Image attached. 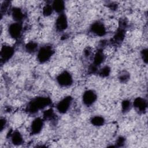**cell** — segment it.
<instances>
[{"label": "cell", "mask_w": 148, "mask_h": 148, "mask_svg": "<svg viewBox=\"0 0 148 148\" xmlns=\"http://www.w3.org/2000/svg\"><path fill=\"white\" fill-rule=\"evenodd\" d=\"M92 62L91 64L99 68V67L103 64L106 59V54L103 49L98 48L93 54L92 57Z\"/></svg>", "instance_id": "obj_12"}, {"label": "cell", "mask_w": 148, "mask_h": 148, "mask_svg": "<svg viewBox=\"0 0 148 148\" xmlns=\"http://www.w3.org/2000/svg\"><path fill=\"white\" fill-rule=\"evenodd\" d=\"M53 13L54 12L51 3H46L43 6L42 8V14L44 17H49L51 16Z\"/></svg>", "instance_id": "obj_21"}, {"label": "cell", "mask_w": 148, "mask_h": 148, "mask_svg": "<svg viewBox=\"0 0 148 148\" xmlns=\"http://www.w3.org/2000/svg\"><path fill=\"white\" fill-rule=\"evenodd\" d=\"M39 44L34 40H29L24 45V50L27 54H36L39 48Z\"/></svg>", "instance_id": "obj_16"}, {"label": "cell", "mask_w": 148, "mask_h": 148, "mask_svg": "<svg viewBox=\"0 0 148 148\" xmlns=\"http://www.w3.org/2000/svg\"><path fill=\"white\" fill-rule=\"evenodd\" d=\"M140 58L145 64L147 62V49L146 47L143 48L140 51Z\"/></svg>", "instance_id": "obj_24"}, {"label": "cell", "mask_w": 148, "mask_h": 148, "mask_svg": "<svg viewBox=\"0 0 148 148\" xmlns=\"http://www.w3.org/2000/svg\"><path fill=\"white\" fill-rule=\"evenodd\" d=\"M51 99L49 97L37 96L27 103L25 111L29 114L34 115L41 110H44L51 104Z\"/></svg>", "instance_id": "obj_1"}, {"label": "cell", "mask_w": 148, "mask_h": 148, "mask_svg": "<svg viewBox=\"0 0 148 148\" xmlns=\"http://www.w3.org/2000/svg\"><path fill=\"white\" fill-rule=\"evenodd\" d=\"M88 31L92 35L95 36L103 37L108 33V27L103 21L96 20L91 24Z\"/></svg>", "instance_id": "obj_4"}, {"label": "cell", "mask_w": 148, "mask_h": 148, "mask_svg": "<svg viewBox=\"0 0 148 148\" xmlns=\"http://www.w3.org/2000/svg\"><path fill=\"white\" fill-rule=\"evenodd\" d=\"M132 102V108L138 114H144L147 109V100L142 97H136Z\"/></svg>", "instance_id": "obj_11"}, {"label": "cell", "mask_w": 148, "mask_h": 148, "mask_svg": "<svg viewBox=\"0 0 148 148\" xmlns=\"http://www.w3.org/2000/svg\"><path fill=\"white\" fill-rule=\"evenodd\" d=\"M90 121L93 126L96 127H102L105 124V118L101 115H95L92 116Z\"/></svg>", "instance_id": "obj_17"}, {"label": "cell", "mask_w": 148, "mask_h": 148, "mask_svg": "<svg viewBox=\"0 0 148 148\" xmlns=\"http://www.w3.org/2000/svg\"><path fill=\"white\" fill-rule=\"evenodd\" d=\"M125 138L122 136H120L117 138L116 140L115 146L117 147H122L125 144Z\"/></svg>", "instance_id": "obj_25"}, {"label": "cell", "mask_w": 148, "mask_h": 148, "mask_svg": "<svg viewBox=\"0 0 148 148\" xmlns=\"http://www.w3.org/2000/svg\"><path fill=\"white\" fill-rule=\"evenodd\" d=\"M98 95L97 92L92 89L85 90L82 95V102L86 107H90L94 105L97 102Z\"/></svg>", "instance_id": "obj_8"}, {"label": "cell", "mask_w": 148, "mask_h": 148, "mask_svg": "<svg viewBox=\"0 0 148 148\" xmlns=\"http://www.w3.org/2000/svg\"><path fill=\"white\" fill-rule=\"evenodd\" d=\"M54 12L58 14L65 13L66 5L65 2L62 0H54L51 2Z\"/></svg>", "instance_id": "obj_15"}, {"label": "cell", "mask_w": 148, "mask_h": 148, "mask_svg": "<svg viewBox=\"0 0 148 148\" xmlns=\"http://www.w3.org/2000/svg\"><path fill=\"white\" fill-rule=\"evenodd\" d=\"M45 121L42 117H35L29 125L30 133L34 135L39 134L44 128Z\"/></svg>", "instance_id": "obj_10"}, {"label": "cell", "mask_w": 148, "mask_h": 148, "mask_svg": "<svg viewBox=\"0 0 148 148\" xmlns=\"http://www.w3.org/2000/svg\"><path fill=\"white\" fill-rule=\"evenodd\" d=\"M1 131H2L6 127L7 124H8V121L5 117H1Z\"/></svg>", "instance_id": "obj_26"}, {"label": "cell", "mask_w": 148, "mask_h": 148, "mask_svg": "<svg viewBox=\"0 0 148 148\" xmlns=\"http://www.w3.org/2000/svg\"><path fill=\"white\" fill-rule=\"evenodd\" d=\"M10 14L13 21L18 23H23L25 19V13H24L23 9L18 6L12 7L10 11Z\"/></svg>", "instance_id": "obj_13"}, {"label": "cell", "mask_w": 148, "mask_h": 148, "mask_svg": "<svg viewBox=\"0 0 148 148\" xmlns=\"http://www.w3.org/2000/svg\"><path fill=\"white\" fill-rule=\"evenodd\" d=\"M42 117L44 119L45 121H53L56 119V113L54 110L51 108H49L47 109L44 110L43 112Z\"/></svg>", "instance_id": "obj_18"}, {"label": "cell", "mask_w": 148, "mask_h": 148, "mask_svg": "<svg viewBox=\"0 0 148 148\" xmlns=\"http://www.w3.org/2000/svg\"><path fill=\"white\" fill-rule=\"evenodd\" d=\"M10 6V1H3L1 4L0 10H1V17L3 14H5L8 12L10 11L12 7Z\"/></svg>", "instance_id": "obj_23"}, {"label": "cell", "mask_w": 148, "mask_h": 148, "mask_svg": "<svg viewBox=\"0 0 148 148\" xmlns=\"http://www.w3.org/2000/svg\"><path fill=\"white\" fill-rule=\"evenodd\" d=\"M74 79L72 74L68 70H63L57 75L56 82L62 88H69L73 83Z\"/></svg>", "instance_id": "obj_3"}, {"label": "cell", "mask_w": 148, "mask_h": 148, "mask_svg": "<svg viewBox=\"0 0 148 148\" xmlns=\"http://www.w3.org/2000/svg\"><path fill=\"white\" fill-rule=\"evenodd\" d=\"M7 31L10 38L15 40H19L23 34V24L13 21L8 25Z\"/></svg>", "instance_id": "obj_5"}, {"label": "cell", "mask_w": 148, "mask_h": 148, "mask_svg": "<svg viewBox=\"0 0 148 148\" xmlns=\"http://www.w3.org/2000/svg\"><path fill=\"white\" fill-rule=\"evenodd\" d=\"M9 138L10 143L14 146H21L24 143V138L22 133L17 130H12L9 132Z\"/></svg>", "instance_id": "obj_14"}, {"label": "cell", "mask_w": 148, "mask_h": 148, "mask_svg": "<svg viewBox=\"0 0 148 148\" xmlns=\"http://www.w3.org/2000/svg\"><path fill=\"white\" fill-rule=\"evenodd\" d=\"M55 53V50L51 45L46 44L40 46L36 54V60L41 64H45L49 62L53 57Z\"/></svg>", "instance_id": "obj_2"}, {"label": "cell", "mask_w": 148, "mask_h": 148, "mask_svg": "<svg viewBox=\"0 0 148 148\" xmlns=\"http://www.w3.org/2000/svg\"><path fill=\"white\" fill-rule=\"evenodd\" d=\"M73 98L71 95H66L60 99L56 105V111L61 114L66 113L71 109Z\"/></svg>", "instance_id": "obj_6"}, {"label": "cell", "mask_w": 148, "mask_h": 148, "mask_svg": "<svg viewBox=\"0 0 148 148\" xmlns=\"http://www.w3.org/2000/svg\"><path fill=\"white\" fill-rule=\"evenodd\" d=\"M132 108V102L131 100L125 99L121 103V111L123 113L126 114L128 113Z\"/></svg>", "instance_id": "obj_19"}, {"label": "cell", "mask_w": 148, "mask_h": 148, "mask_svg": "<svg viewBox=\"0 0 148 148\" xmlns=\"http://www.w3.org/2000/svg\"><path fill=\"white\" fill-rule=\"evenodd\" d=\"M110 73H111L110 67L108 65H105L99 68L97 74L101 77L106 78L109 76V75H110Z\"/></svg>", "instance_id": "obj_20"}, {"label": "cell", "mask_w": 148, "mask_h": 148, "mask_svg": "<svg viewBox=\"0 0 148 148\" xmlns=\"http://www.w3.org/2000/svg\"><path fill=\"white\" fill-rule=\"evenodd\" d=\"M14 53L15 49L13 46L8 44L2 45L0 52L1 63L3 64L8 62L13 58Z\"/></svg>", "instance_id": "obj_7"}, {"label": "cell", "mask_w": 148, "mask_h": 148, "mask_svg": "<svg viewBox=\"0 0 148 148\" xmlns=\"http://www.w3.org/2000/svg\"><path fill=\"white\" fill-rule=\"evenodd\" d=\"M69 21L67 16L65 13L58 14L54 23V27L58 32H63L67 29Z\"/></svg>", "instance_id": "obj_9"}, {"label": "cell", "mask_w": 148, "mask_h": 148, "mask_svg": "<svg viewBox=\"0 0 148 148\" xmlns=\"http://www.w3.org/2000/svg\"><path fill=\"white\" fill-rule=\"evenodd\" d=\"M117 79L120 83H127L130 79V73L127 71H122L118 74Z\"/></svg>", "instance_id": "obj_22"}]
</instances>
